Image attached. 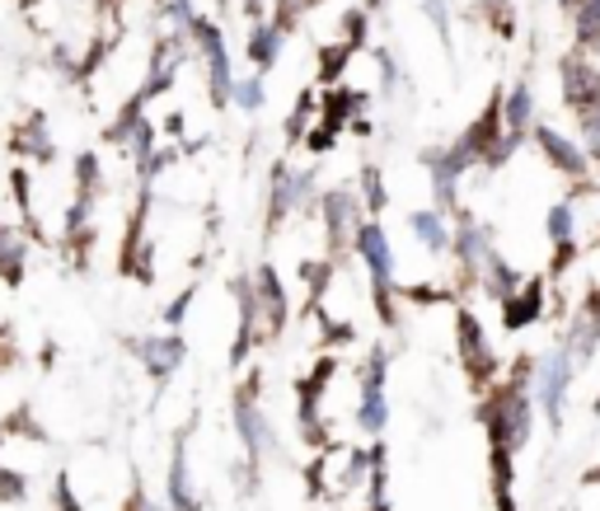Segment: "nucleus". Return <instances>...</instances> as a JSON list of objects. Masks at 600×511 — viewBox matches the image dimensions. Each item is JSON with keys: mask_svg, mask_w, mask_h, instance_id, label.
I'll use <instances>...</instances> for the list:
<instances>
[{"mask_svg": "<svg viewBox=\"0 0 600 511\" xmlns=\"http://www.w3.org/2000/svg\"><path fill=\"white\" fill-rule=\"evenodd\" d=\"M521 282H526V278H521V268H516L503 249H493L488 259H484V268H478V282H474V291H478V296H488L493 305H503V301H507V296H511V291L521 286Z\"/></svg>", "mask_w": 600, "mask_h": 511, "instance_id": "nucleus-20", "label": "nucleus"}, {"mask_svg": "<svg viewBox=\"0 0 600 511\" xmlns=\"http://www.w3.org/2000/svg\"><path fill=\"white\" fill-rule=\"evenodd\" d=\"M0 431H6V437H29V441H48V431L38 427V418H33V408L29 404H19L14 413L6 423H0Z\"/></svg>", "mask_w": 600, "mask_h": 511, "instance_id": "nucleus-37", "label": "nucleus"}, {"mask_svg": "<svg viewBox=\"0 0 600 511\" xmlns=\"http://www.w3.org/2000/svg\"><path fill=\"white\" fill-rule=\"evenodd\" d=\"M455 347H459V366H465V380L474 395H484V389L503 376V357H497L493 338L484 333V320L455 301Z\"/></svg>", "mask_w": 600, "mask_h": 511, "instance_id": "nucleus-4", "label": "nucleus"}, {"mask_svg": "<svg viewBox=\"0 0 600 511\" xmlns=\"http://www.w3.org/2000/svg\"><path fill=\"white\" fill-rule=\"evenodd\" d=\"M356 188V202H362V211L366 216H385L390 211V188H385V169H380L375 160H366L362 169H356V179H352Z\"/></svg>", "mask_w": 600, "mask_h": 511, "instance_id": "nucleus-26", "label": "nucleus"}, {"mask_svg": "<svg viewBox=\"0 0 600 511\" xmlns=\"http://www.w3.org/2000/svg\"><path fill=\"white\" fill-rule=\"evenodd\" d=\"M399 301H408V305H446V301H455V291H446V286H427V282H413V286H399Z\"/></svg>", "mask_w": 600, "mask_h": 511, "instance_id": "nucleus-38", "label": "nucleus"}, {"mask_svg": "<svg viewBox=\"0 0 600 511\" xmlns=\"http://www.w3.org/2000/svg\"><path fill=\"white\" fill-rule=\"evenodd\" d=\"M526 142H535L539 160H545L554 174H563V179H572V184H577V179H591V155L582 150V142H577V136L558 132V127H549V123H535Z\"/></svg>", "mask_w": 600, "mask_h": 511, "instance_id": "nucleus-12", "label": "nucleus"}, {"mask_svg": "<svg viewBox=\"0 0 600 511\" xmlns=\"http://www.w3.org/2000/svg\"><path fill=\"white\" fill-rule=\"evenodd\" d=\"M258 389H263V376L249 371L245 380L235 385V399H230V423H235V437H239V450H245L249 465H263V456L272 450V423L263 404H258Z\"/></svg>", "mask_w": 600, "mask_h": 511, "instance_id": "nucleus-6", "label": "nucleus"}, {"mask_svg": "<svg viewBox=\"0 0 600 511\" xmlns=\"http://www.w3.org/2000/svg\"><path fill=\"white\" fill-rule=\"evenodd\" d=\"M314 216H319V226H324V259H338V263H343L348 253H352V234H356V226L366 221V211H362V202H356V192H352L348 184L319 188Z\"/></svg>", "mask_w": 600, "mask_h": 511, "instance_id": "nucleus-7", "label": "nucleus"}, {"mask_svg": "<svg viewBox=\"0 0 600 511\" xmlns=\"http://www.w3.org/2000/svg\"><path fill=\"white\" fill-rule=\"evenodd\" d=\"M19 6H38V0H19Z\"/></svg>", "mask_w": 600, "mask_h": 511, "instance_id": "nucleus-53", "label": "nucleus"}, {"mask_svg": "<svg viewBox=\"0 0 600 511\" xmlns=\"http://www.w3.org/2000/svg\"><path fill=\"white\" fill-rule=\"evenodd\" d=\"M338 38L352 48V52H362L371 43V10L366 6H352L343 10V24H338Z\"/></svg>", "mask_w": 600, "mask_h": 511, "instance_id": "nucleus-34", "label": "nucleus"}, {"mask_svg": "<svg viewBox=\"0 0 600 511\" xmlns=\"http://www.w3.org/2000/svg\"><path fill=\"white\" fill-rule=\"evenodd\" d=\"M136 362H142V371L155 380V385H165V380H174V371L184 366V357H188V338L178 328H165V333H146V338H127L123 343Z\"/></svg>", "mask_w": 600, "mask_h": 511, "instance_id": "nucleus-14", "label": "nucleus"}, {"mask_svg": "<svg viewBox=\"0 0 600 511\" xmlns=\"http://www.w3.org/2000/svg\"><path fill=\"white\" fill-rule=\"evenodd\" d=\"M193 301H197V286H184V291H178V296L165 305V314H159V320H165V328H184Z\"/></svg>", "mask_w": 600, "mask_h": 511, "instance_id": "nucleus-42", "label": "nucleus"}, {"mask_svg": "<svg viewBox=\"0 0 600 511\" xmlns=\"http://www.w3.org/2000/svg\"><path fill=\"white\" fill-rule=\"evenodd\" d=\"M408 230H413V240L432 253V259H446V253H451V234H455V226H451V216H446V211L417 207V211H408Z\"/></svg>", "mask_w": 600, "mask_h": 511, "instance_id": "nucleus-22", "label": "nucleus"}, {"mask_svg": "<svg viewBox=\"0 0 600 511\" xmlns=\"http://www.w3.org/2000/svg\"><path fill=\"white\" fill-rule=\"evenodd\" d=\"M254 296H258V314H263V343H277L291 324V296H287L282 272L272 263L254 268Z\"/></svg>", "mask_w": 600, "mask_h": 511, "instance_id": "nucleus-16", "label": "nucleus"}, {"mask_svg": "<svg viewBox=\"0 0 600 511\" xmlns=\"http://www.w3.org/2000/svg\"><path fill=\"white\" fill-rule=\"evenodd\" d=\"M314 117H319V94H314V85H306V90L296 94V108L287 113V123H282L287 146H300V142H306V132L314 127Z\"/></svg>", "mask_w": 600, "mask_h": 511, "instance_id": "nucleus-27", "label": "nucleus"}, {"mask_svg": "<svg viewBox=\"0 0 600 511\" xmlns=\"http://www.w3.org/2000/svg\"><path fill=\"white\" fill-rule=\"evenodd\" d=\"M239 14H245L249 24H263V19H268V0H239Z\"/></svg>", "mask_w": 600, "mask_h": 511, "instance_id": "nucleus-48", "label": "nucleus"}, {"mask_svg": "<svg viewBox=\"0 0 600 511\" xmlns=\"http://www.w3.org/2000/svg\"><path fill=\"white\" fill-rule=\"evenodd\" d=\"M535 85L530 81H516L511 90H503V127L516 136V142H526V136H530V127L539 123V117H535Z\"/></svg>", "mask_w": 600, "mask_h": 511, "instance_id": "nucleus-24", "label": "nucleus"}, {"mask_svg": "<svg viewBox=\"0 0 600 511\" xmlns=\"http://www.w3.org/2000/svg\"><path fill=\"white\" fill-rule=\"evenodd\" d=\"M230 291H235V301H239V324H235V338H230L226 362H230V371H245V362L254 357V347L263 343V314H258V296H254V272H235Z\"/></svg>", "mask_w": 600, "mask_h": 511, "instance_id": "nucleus-13", "label": "nucleus"}, {"mask_svg": "<svg viewBox=\"0 0 600 511\" xmlns=\"http://www.w3.org/2000/svg\"><path fill=\"white\" fill-rule=\"evenodd\" d=\"M366 104H371V94L352 90V85H329V90H319V123L333 132H348V123L362 117Z\"/></svg>", "mask_w": 600, "mask_h": 511, "instance_id": "nucleus-21", "label": "nucleus"}, {"mask_svg": "<svg viewBox=\"0 0 600 511\" xmlns=\"http://www.w3.org/2000/svg\"><path fill=\"white\" fill-rule=\"evenodd\" d=\"M319 328H324V347H348V343H356V324H352V320H329V314H319Z\"/></svg>", "mask_w": 600, "mask_h": 511, "instance_id": "nucleus-41", "label": "nucleus"}, {"mask_svg": "<svg viewBox=\"0 0 600 511\" xmlns=\"http://www.w3.org/2000/svg\"><path fill=\"white\" fill-rule=\"evenodd\" d=\"M52 507H56V511H85V502L75 498L71 474H56V483H52Z\"/></svg>", "mask_w": 600, "mask_h": 511, "instance_id": "nucleus-44", "label": "nucleus"}, {"mask_svg": "<svg viewBox=\"0 0 600 511\" xmlns=\"http://www.w3.org/2000/svg\"><path fill=\"white\" fill-rule=\"evenodd\" d=\"M6 184H10V198L19 202V211H24V216H33V179H29L24 160H19V165L6 174Z\"/></svg>", "mask_w": 600, "mask_h": 511, "instance_id": "nucleus-39", "label": "nucleus"}, {"mask_svg": "<svg viewBox=\"0 0 600 511\" xmlns=\"http://www.w3.org/2000/svg\"><path fill=\"white\" fill-rule=\"evenodd\" d=\"M558 347L568 352L577 371L596 362V352H600V286H591L587 296L572 305V314H568V328L558 333Z\"/></svg>", "mask_w": 600, "mask_h": 511, "instance_id": "nucleus-11", "label": "nucleus"}, {"mask_svg": "<svg viewBox=\"0 0 600 511\" xmlns=\"http://www.w3.org/2000/svg\"><path fill=\"white\" fill-rule=\"evenodd\" d=\"M314 62H319V85H343V71L356 62V52L343 43V38H338V43H324V48H319V56H314Z\"/></svg>", "mask_w": 600, "mask_h": 511, "instance_id": "nucleus-29", "label": "nucleus"}, {"mask_svg": "<svg viewBox=\"0 0 600 511\" xmlns=\"http://www.w3.org/2000/svg\"><path fill=\"white\" fill-rule=\"evenodd\" d=\"M123 511H169V507H165V502H155V498L146 493V488H142V483H132V493H127Z\"/></svg>", "mask_w": 600, "mask_h": 511, "instance_id": "nucleus-47", "label": "nucleus"}, {"mask_svg": "<svg viewBox=\"0 0 600 511\" xmlns=\"http://www.w3.org/2000/svg\"><path fill=\"white\" fill-rule=\"evenodd\" d=\"M178 155H184L178 146H155L151 155H142V160H132L136 165V188H155L159 174L178 165Z\"/></svg>", "mask_w": 600, "mask_h": 511, "instance_id": "nucleus-33", "label": "nucleus"}, {"mask_svg": "<svg viewBox=\"0 0 600 511\" xmlns=\"http://www.w3.org/2000/svg\"><path fill=\"white\" fill-rule=\"evenodd\" d=\"M545 240H549V244L577 240V207H572L568 198H558V202L545 211Z\"/></svg>", "mask_w": 600, "mask_h": 511, "instance_id": "nucleus-32", "label": "nucleus"}, {"mask_svg": "<svg viewBox=\"0 0 600 511\" xmlns=\"http://www.w3.org/2000/svg\"><path fill=\"white\" fill-rule=\"evenodd\" d=\"M314 202H319V169H291V160L268 165V202H263V240H277L291 216H314Z\"/></svg>", "mask_w": 600, "mask_h": 511, "instance_id": "nucleus-2", "label": "nucleus"}, {"mask_svg": "<svg viewBox=\"0 0 600 511\" xmlns=\"http://www.w3.org/2000/svg\"><path fill=\"white\" fill-rule=\"evenodd\" d=\"M558 90H563V104L568 113H582L600 100V66L591 62V52H568L563 62H558Z\"/></svg>", "mask_w": 600, "mask_h": 511, "instance_id": "nucleus-17", "label": "nucleus"}, {"mask_svg": "<svg viewBox=\"0 0 600 511\" xmlns=\"http://www.w3.org/2000/svg\"><path fill=\"white\" fill-rule=\"evenodd\" d=\"M423 10L432 19V29L442 33V38H451V6H446V0H423Z\"/></svg>", "mask_w": 600, "mask_h": 511, "instance_id": "nucleus-46", "label": "nucleus"}, {"mask_svg": "<svg viewBox=\"0 0 600 511\" xmlns=\"http://www.w3.org/2000/svg\"><path fill=\"white\" fill-rule=\"evenodd\" d=\"M577 380V366L563 347H549L535 357V371H530V399H535V413H545V423L558 431L563 427V413H568V389Z\"/></svg>", "mask_w": 600, "mask_h": 511, "instance_id": "nucleus-5", "label": "nucleus"}, {"mask_svg": "<svg viewBox=\"0 0 600 511\" xmlns=\"http://www.w3.org/2000/svg\"><path fill=\"white\" fill-rule=\"evenodd\" d=\"M188 38H193V52L203 56V66H207V100H211V108H230L235 71H230V48H226L221 24L207 19V14H197Z\"/></svg>", "mask_w": 600, "mask_h": 511, "instance_id": "nucleus-9", "label": "nucleus"}, {"mask_svg": "<svg viewBox=\"0 0 600 511\" xmlns=\"http://www.w3.org/2000/svg\"><path fill=\"white\" fill-rule=\"evenodd\" d=\"M71 174H75V198L94 202L99 192H104V165H99L94 150H80L75 160H71Z\"/></svg>", "mask_w": 600, "mask_h": 511, "instance_id": "nucleus-30", "label": "nucleus"}, {"mask_svg": "<svg viewBox=\"0 0 600 511\" xmlns=\"http://www.w3.org/2000/svg\"><path fill=\"white\" fill-rule=\"evenodd\" d=\"M24 278H29V234L24 226L0 221V282L19 286Z\"/></svg>", "mask_w": 600, "mask_h": 511, "instance_id": "nucleus-23", "label": "nucleus"}, {"mask_svg": "<svg viewBox=\"0 0 600 511\" xmlns=\"http://www.w3.org/2000/svg\"><path fill=\"white\" fill-rule=\"evenodd\" d=\"M549 249H554V259H549V272H545V278H549V286H558V282H563L568 272L577 268V259H582V240H568V244H549Z\"/></svg>", "mask_w": 600, "mask_h": 511, "instance_id": "nucleus-35", "label": "nucleus"}, {"mask_svg": "<svg viewBox=\"0 0 600 511\" xmlns=\"http://www.w3.org/2000/svg\"><path fill=\"white\" fill-rule=\"evenodd\" d=\"M6 146L14 160H33V165H56V142H52V123L48 113H24L19 123L10 127Z\"/></svg>", "mask_w": 600, "mask_h": 511, "instance_id": "nucleus-18", "label": "nucleus"}, {"mask_svg": "<svg viewBox=\"0 0 600 511\" xmlns=\"http://www.w3.org/2000/svg\"><path fill=\"white\" fill-rule=\"evenodd\" d=\"M178 132H184V117H178V113L165 117V136H178Z\"/></svg>", "mask_w": 600, "mask_h": 511, "instance_id": "nucleus-49", "label": "nucleus"}, {"mask_svg": "<svg viewBox=\"0 0 600 511\" xmlns=\"http://www.w3.org/2000/svg\"><path fill=\"white\" fill-rule=\"evenodd\" d=\"M268 104V75H235V90H230V108H245V113H258Z\"/></svg>", "mask_w": 600, "mask_h": 511, "instance_id": "nucleus-31", "label": "nucleus"}, {"mask_svg": "<svg viewBox=\"0 0 600 511\" xmlns=\"http://www.w3.org/2000/svg\"><path fill=\"white\" fill-rule=\"evenodd\" d=\"M375 62H380V94H394V85H399V62H394V52H390V48H380V52H375Z\"/></svg>", "mask_w": 600, "mask_h": 511, "instance_id": "nucleus-45", "label": "nucleus"}, {"mask_svg": "<svg viewBox=\"0 0 600 511\" xmlns=\"http://www.w3.org/2000/svg\"><path fill=\"white\" fill-rule=\"evenodd\" d=\"M282 48H287V33L277 29V24H254L249 29V38H245V56H249V66L258 71V75H268L277 62H282Z\"/></svg>", "mask_w": 600, "mask_h": 511, "instance_id": "nucleus-25", "label": "nucleus"}, {"mask_svg": "<svg viewBox=\"0 0 600 511\" xmlns=\"http://www.w3.org/2000/svg\"><path fill=\"white\" fill-rule=\"evenodd\" d=\"M352 253L371 278V305H375L380 328L399 333V253H394L390 230L380 226L375 216H366V221L356 226V234H352Z\"/></svg>", "mask_w": 600, "mask_h": 511, "instance_id": "nucleus-1", "label": "nucleus"}, {"mask_svg": "<svg viewBox=\"0 0 600 511\" xmlns=\"http://www.w3.org/2000/svg\"><path fill=\"white\" fill-rule=\"evenodd\" d=\"M572 33H577V52L600 48V0H572Z\"/></svg>", "mask_w": 600, "mask_h": 511, "instance_id": "nucleus-28", "label": "nucleus"}, {"mask_svg": "<svg viewBox=\"0 0 600 511\" xmlns=\"http://www.w3.org/2000/svg\"><path fill=\"white\" fill-rule=\"evenodd\" d=\"M24 498H29V479L19 474V469L0 465V502H6V507H14V502H24Z\"/></svg>", "mask_w": 600, "mask_h": 511, "instance_id": "nucleus-40", "label": "nucleus"}, {"mask_svg": "<svg viewBox=\"0 0 600 511\" xmlns=\"http://www.w3.org/2000/svg\"><path fill=\"white\" fill-rule=\"evenodd\" d=\"M165 507L169 511H203V498H197L193 469H188V441L178 437L169 450V474H165Z\"/></svg>", "mask_w": 600, "mask_h": 511, "instance_id": "nucleus-19", "label": "nucleus"}, {"mask_svg": "<svg viewBox=\"0 0 600 511\" xmlns=\"http://www.w3.org/2000/svg\"><path fill=\"white\" fill-rule=\"evenodd\" d=\"M417 160H423V169H427L432 207H436V211H446V216L459 211V179H465L474 165L455 150V142H451V146H427L423 155H417Z\"/></svg>", "mask_w": 600, "mask_h": 511, "instance_id": "nucleus-10", "label": "nucleus"}, {"mask_svg": "<svg viewBox=\"0 0 600 511\" xmlns=\"http://www.w3.org/2000/svg\"><path fill=\"white\" fill-rule=\"evenodd\" d=\"M455 216V234H451V259H455V291H469L478 282V268H484V259L497 249V230L488 221H478L474 211H451Z\"/></svg>", "mask_w": 600, "mask_h": 511, "instance_id": "nucleus-8", "label": "nucleus"}, {"mask_svg": "<svg viewBox=\"0 0 600 511\" xmlns=\"http://www.w3.org/2000/svg\"><path fill=\"white\" fill-rule=\"evenodd\" d=\"M591 413H596V423H600V395H596V399H591Z\"/></svg>", "mask_w": 600, "mask_h": 511, "instance_id": "nucleus-51", "label": "nucleus"}, {"mask_svg": "<svg viewBox=\"0 0 600 511\" xmlns=\"http://www.w3.org/2000/svg\"><path fill=\"white\" fill-rule=\"evenodd\" d=\"M90 6H94V10H117L123 0H90Z\"/></svg>", "mask_w": 600, "mask_h": 511, "instance_id": "nucleus-50", "label": "nucleus"}, {"mask_svg": "<svg viewBox=\"0 0 600 511\" xmlns=\"http://www.w3.org/2000/svg\"><path fill=\"white\" fill-rule=\"evenodd\" d=\"M572 117H577V132H582V150L591 155V165H600V100Z\"/></svg>", "mask_w": 600, "mask_h": 511, "instance_id": "nucleus-36", "label": "nucleus"}, {"mask_svg": "<svg viewBox=\"0 0 600 511\" xmlns=\"http://www.w3.org/2000/svg\"><path fill=\"white\" fill-rule=\"evenodd\" d=\"M385 376H390V347L375 343L366 352V362L356 366V408H352L356 431H366L371 441L390 427V389H385Z\"/></svg>", "mask_w": 600, "mask_h": 511, "instance_id": "nucleus-3", "label": "nucleus"}, {"mask_svg": "<svg viewBox=\"0 0 600 511\" xmlns=\"http://www.w3.org/2000/svg\"><path fill=\"white\" fill-rule=\"evenodd\" d=\"M549 296H554V286H549L545 272L526 278L503 305H497V314H503V333H526V328H535V324H545Z\"/></svg>", "mask_w": 600, "mask_h": 511, "instance_id": "nucleus-15", "label": "nucleus"}, {"mask_svg": "<svg viewBox=\"0 0 600 511\" xmlns=\"http://www.w3.org/2000/svg\"><path fill=\"white\" fill-rule=\"evenodd\" d=\"M314 6H324V0H306V10H314Z\"/></svg>", "mask_w": 600, "mask_h": 511, "instance_id": "nucleus-52", "label": "nucleus"}, {"mask_svg": "<svg viewBox=\"0 0 600 511\" xmlns=\"http://www.w3.org/2000/svg\"><path fill=\"white\" fill-rule=\"evenodd\" d=\"M338 136H343V132H333V127H324V123H314V127L306 132V142H300V146H306V150L314 155V160H319V155H329V150L338 146Z\"/></svg>", "mask_w": 600, "mask_h": 511, "instance_id": "nucleus-43", "label": "nucleus"}]
</instances>
